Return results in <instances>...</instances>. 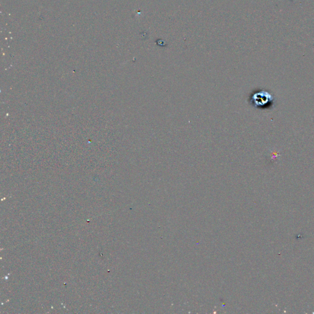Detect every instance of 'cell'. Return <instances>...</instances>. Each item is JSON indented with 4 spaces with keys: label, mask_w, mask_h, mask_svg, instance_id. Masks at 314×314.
<instances>
[{
    "label": "cell",
    "mask_w": 314,
    "mask_h": 314,
    "mask_svg": "<svg viewBox=\"0 0 314 314\" xmlns=\"http://www.w3.org/2000/svg\"><path fill=\"white\" fill-rule=\"evenodd\" d=\"M274 97L269 92L261 90L253 93L250 96L249 101L252 106L258 109H262L271 106Z\"/></svg>",
    "instance_id": "6da1fadb"
}]
</instances>
